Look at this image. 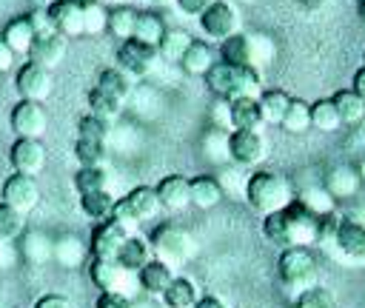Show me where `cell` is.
I'll return each instance as SVG.
<instances>
[{"mask_svg": "<svg viewBox=\"0 0 365 308\" xmlns=\"http://www.w3.org/2000/svg\"><path fill=\"white\" fill-rule=\"evenodd\" d=\"M262 111L257 97H234L228 100V125L231 131H259L262 125Z\"/></svg>", "mask_w": 365, "mask_h": 308, "instance_id": "21", "label": "cell"}, {"mask_svg": "<svg viewBox=\"0 0 365 308\" xmlns=\"http://www.w3.org/2000/svg\"><path fill=\"white\" fill-rule=\"evenodd\" d=\"M51 68L40 66V63H23L17 68V77H14V88L20 94V100H34V103H43L48 94H51Z\"/></svg>", "mask_w": 365, "mask_h": 308, "instance_id": "11", "label": "cell"}, {"mask_svg": "<svg viewBox=\"0 0 365 308\" xmlns=\"http://www.w3.org/2000/svg\"><path fill=\"white\" fill-rule=\"evenodd\" d=\"M26 17H29V23H31L34 34H40V31H48V29H51V20H48L46 9H34V11H31V14H26Z\"/></svg>", "mask_w": 365, "mask_h": 308, "instance_id": "50", "label": "cell"}, {"mask_svg": "<svg viewBox=\"0 0 365 308\" xmlns=\"http://www.w3.org/2000/svg\"><path fill=\"white\" fill-rule=\"evenodd\" d=\"M157 191V200H160V208L177 214V211H185L191 205V185H188V177L182 174H165L160 177V183L154 185Z\"/></svg>", "mask_w": 365, "mask_h": 308, "instance_id": "18", "label": "cell"}, {"mask_svg": "<svg viewBox=\"0 0 365 308\" xmlns=\"http://www.w3.org/2000/svg\"><path fill=\"white\" fill-rule=\"evenodd\" d=\"M351 88H354L356 94H362V97H365V63H362V66H359V68L354 71V80H351Z\"/></svg>", "mask_w": 365, "mask_h": 308, "instance_id": "54", "label": "cell"}, {"mask_svg": "<svg viewBox=\"0 0 365 308\" xmlns=\"http://www.w3.org/2000/svg\"><path fill=\"white\" fill-rule=\"evenodd\" d=\"M157 211H160L157 191H154L151 185H137V188H131L125 197H120V200L114 202V214H111V217H114L120 225H125V228L131 231L134 225L154 220Z\"/></svg>", "mask_w": 365, "mask_h": 308, "instance_id": "7", "label": "cell"}, {"mask_svg": "<svg viewBox=\"0 0 365 308\" xmlns=\"http://www.w3.org/2000/svg\"><path fill=\"white\" fill-rule=\"evenodd\" d=\"M148 245H151V254L157 260H163L165 265H171V268L185 265L194 257V248H197L194 245V237L182 225H174V222L157 225L148 234Z\"/></svg>", "mask_w": 365, "mask_h": 308, "instance_id": "5", "label": "cell"}, {"mask_svg": "<svg viewBox=\"0 0 365 308\" xmlns=\"http://www.w3.org/2000/svg\"><path fill=\"white\" fill-rule=\"evenodd\" d=\"M74 160L80 165H103L106 163V143L103 140L77 137V143H74Z\"/></svg>", "mask_w": 365, "mask_h": 308, "instance_id": "42", "label": "cell"}, {"mask_svg": "<svg viewBox=\"0 0 365 308\" xmlns=\"http://www.w3.org/2000/svg\"><path fill=\"white\" fill-rule=\"evenodd\" d=\"M0 200L9 202L11 208H17L20 214H29L37 202H40V188H37V180L29 177V174H9L3 188H0Z\"/></svg>", "mask_w": 365, "mask_h": 308, "instance_id": "14", "label": "cell"}, {"mask_svg": "<svg viewBox=\"0 0 365 308\" xmlns=\"http://www.w3.org/2000/svg\"><path fill=\"white\" fill-rule=\"evenodd\" d=\"M94 308H134V302L128 299V294H117V291H100Z\"/></svg>", "mask_w": 365, "mask_h": 308, "instance_id": "48", "label": "cell"}, {"mask_svg": "<svg viewBox=\"0 0 365 308\" xmlns=\"http://www.w3.org/2000/svg\"><path fill=\"white\" fill-rule=\"evenodd\" d=\"M23 254H26L29 262L40 265V262H46L48 257H54V242H51L43 231H31V234L26 237V242H23Z\"/></svg>", "mask_w": 365, "mask_h": 308, "instance_id": "41", "label": "cell"}, {"mask_svg": "<svg viewBox=\"0 0 365 308\" xmlns=\"http://www.w3.org/2000/svg\"><path fill=\"white\" fill-rule=\"evenodd\" d=\"M108 188V171L103 165H80L74 174V191L77 194H91V191H106Z\"/></svg>", "mask_w": 365, "mask_h": 308, "instance_id": "35", "label": "cell"}, {"mask_svg": "<svg viewBox=\"0 0 365 308\" xmlns=\"http://www.w3.org/2000/svg\"><path fill=\"white\" fill-rule=\"evenodd\" d=\"M0 40H3L14 54H26V57H29V48H31V43H34V29H31L29 17H14V20H9Z\"/></svg>", "mask_w": 365, "mask_h": 308, "instance_id": "28", "label": "cell"}, {"mask_svg": "<svg viewBox=\"0 0 365 308\" xmlns=\"http://www.w3.org/2000/svg\"><path fill=\"white\" fill-rule=\"evenodd\" d=\"M114 197H111V191L106 188V191H91V194H80V211L91 220V222H103V220H108L111 214H114Z\"/></svg>", "mask_w": 365, "mask_h": 308, "instance_id": "31", "label": "cell"}, {"mask_svg": "<svg viewBox=\"0 0 365 308\" xmlns=\"http://www.w3.org/2000/svg\"><path fill=\"white\" fill-rule=\"evenodd\" d=\"M194 308H225V302L214 294H200V299L194 302Z\"/></svg>", "mask_w": 365, "mask_h": 308, "instance_id": "53", "label": "cell"}, {"mask_svg": "<svg viewBox=\"0 0 365 308\" xmlns=\"http://www.w3.org/2000/svg\"><path fill=\"white\" fill-rule=\"evenodd\" d=\"M342 260L354 262V265H365V222L351 220V217H339L334 242H331Z\"/></svg>", "mask_w": 365, "mask_h": 308, "instance_id": "12", "label": "cell"}, {"mask_svg": "<svg viewBox=\"0 0 365 308\" xmlns=\"http://www.w3.org/2000/svg\"><path fill=\"white\" fill-rule=\"evenodd\" d=\"M188 185H191V205L208 211V208H217L222 202V185L217 177L197 174V177H188Z\"/></svg>", "mask_w": 365, "mask_h": 308, "instance_id": "23", "label": "cell"}, {"mask_svg": "<svg viewBox=\"0 0 365 308\" xmlns=\"http://www.w3.org/2000/svg\"><path fill=\"white\" fill-rule=\"evenodd\" d=\"M9 160H11V168L17 174H29V177H37L46 165V145L37 140V137H17L11 143V151H9Z\"/></svg>", "mask_w": 365, "mask_h": 308, "instance_id": "16", "label": "cell"}, {"mask_svg": "<svg viewBox=\"0 0 365 308\" xmlns=\"http://www.w3.org/2000/svg\"><path fill=\"white\" fill-rule=\"evenodd\" d=\"M86 103H88L91 114H97V117H103V120H114V117L123 111V100H117L114 94L103 91V88H97V86H94V88H88Z\"/></svg>", "mask_w": 365, "mask_h": 308, "instance_id": "38", "label": "cell"}, {"mask_svg": "<svg viewBox=\"0 0 365 308\" xmlns=\"http://www.w3.org/2000/svg\"><path fill=\"white\" fill-rule=\"evenodd\" d=\"M362 63H365V54H362Z\"/></svg>", "mask_w": 365, "mask_h": 308, "instance_id": "60", "label": "cell"}, {"mask_svg": "<svg viewBox=\"0 0 365 308\" xmlns=\"http://www.w3.org/2000/svg\"><path fill=\"white\" fill-rule=\"evenodd\" d=\"M14 57H17V54H14V51L0 40V74H3V71H9V68L14 66Z\"/></svg>", "mask_w": 365, "mask_h": 308, "instance_id": "52", "label": "cell"}, {"mask_svg": "<svg viewBox=\"0 0 365 308\" xmlns=\"http://www.w3.org/2000/svg\"><path fill=\"white\" fill-rule=\"evenodd\" d=\"M117 3H125V0H117Z\"/></svg>", "mask_w": 365, "mask_h": 308, "instance_id": "61", "label": "cell"}, {"mask_svg": "<svg viewBox=\"0 0 365 308\" xmlns=\"http://www.w3.org/2000/svg\"><path fill=\"white\" fill-rule=\"evenodd\" d=\"M271 57V43L259 34H231L228 40H222L217 46V60L228 63V66H257L265 63Z\"/></svg>", "mask_w": 365, "mask_h": 308, "instance_id": "6", "label": "cell"}, {"mask_svg": "<svg viewBox=\"0 0 365 308\" xmlns=\"http://www.w3.org/2000/svg\"><path fill=\"white\" fill-rule=\"evenodd\" d=\"M9 123H11V131L17 137H43L46 134V125H48V114L43 108V103H34V100H20L11 106V114H9Z\"/></svg>", "mask_w": 365, "mask_h": 308, "instance_id": "13", "label": "cell"}, {"mask_svg": "<svg viewBox=\"0 0 365 308\" xmlns=\"http://www.w3.org/2000/svg\"><path fill=\"white\" fill-rule=\"evenodd\" d=\"M157 63H160L157 46L140 43V40H134V37H131V40H120V46H117V66H120L125 74H131L134 80L151 74V71L157 68Z\"/></svg>", "mask_w": 365, "mask_h": 308, "instance_id": "9", "label": "cell"}, {"mask_svg": "<svg viewBox=\"0 0 365 308\" xmlns=\"http://www.w3.org/2000/svg\"><path fill=\"white\" fill-rule=\"evenodd\" d=\"M151 257H154V254H151L148 240H143V237L131 234V237L123 242V248H120V254H117V262H120L128 274H137V271H140Z\"/></svg>", "mask_w": 365, "mask_h": 308, "instance_id": "27", "label": "cell"}, {"mask_svg": "<svg viewBox=\"0 0 365 308\" xmlns=\"http://www.w3.org/2000/svg\"><path fill=\"white\" fill-rule=\"evenodd\" d=\"M214 63H217V51H214L208 43H202V40H194V43L185 48V54L180 57L182 71L191 74V77H205V71H208Z\"/></svg>", "mask_w": 365, "mask_h": 308, "instance_id": "24", "label": "cell"}, {"mask_svg": "<svg viewBox=\"0 0 365 308\" xmlns=\"http://www.w3.org/2000/svg\"><path fill=\"white\" fill-rule=\"evenodd\" d=\"M202 80L211 88V94H217L225 103L234 97H257L262 91V74L257 66H228L217 60Z\"/></svg>", "mask_w": 365, "mask_h": 308, "instance_id": "2", "label": "cell"}, {"mask_svg": "<svg viewBox=\"0 0 365 308\" xmlns=\"http://www.w3.org/2000/svg\"><path fill=\"white\" fill-rule=\"evenodd\" d=\"M242 3H257V0H242Z\"/></svg>", "mask_w": 365, "mask_h": 308, "instance_id": "59", "label": "cell"}, {"mask_svg": "<svg viewBox=\"0 0 365 308\" xmlns=\"http://www.w3.org/2000/svg\"><path fill=\"white\" fill-rule=\"evenodd\" d=\"M311 211H317V214H325V211H334V197H331V191L328 188H305L302 194H297Z\"/></svg>", "mask_w": 365, "mask_h": 308, "instance_id": "46", "label": "cell"}, {"mask_svg": "<svg viewBox=\"0 0 365 308\" xmlns=\"http://www.w3.org/2000/svg\"><path fill=\"white\" fill-rule=\"evenodd\" d=\"M106 23H108V11H106L100 3L83 9V29H86V34H100V31H106Z\"/></svg>", "mask_w": 365, "mask_h": 308, "instance_id": "47", "label": "cell"}, {"mask_svg": "<svg viewBox=\"0 0 365 308\" xmlns=\"http://www.w3.org/2000/svg\"><path fill=\"white\" fill-rule=\"evenodd\" d=\"M342 123H339V114H336V106L331 97H319L311 103V128H319V131H336Z\"/></svg>", "mask_w": 365, "mask_h": 308, "instance_id": "39", "label": "cell"}, {"mask_svg": "<svg viewBox=\"0 0 365 308\" xmlns=\"http://www.w3.org/2000/svg\"><path fill=\"white\" fill-rule=\"evenodd\" d=\"M362 180H359V174L354 171V168H348V165H342V168H334L331 174H328V191H331V197L336 200V197H351L354 191H356V185H359Z\"/></svg>", "mask_w": 365, "mask_h": 308, "instance_id": "40", "label": "cell"}, {"mask_svg": "<svg viewBox=\"0 0 365 308\" xmlns=\"http://www.w3.org/2000/svg\"><path fill=\"white\" fill-rule=\"evenodd\" d=\"M97 88H103V91H108V94H114L117 100L125 103V100L131 97L134 77L125 74L120 66H108V68H103V71L97 74Z\"/></svg>", "mask_w": 365, "mask_h": 308, "instance_id": "29", "label": "cell"}, {"mask_svg": "<svg viewBox=\"0 0 365 308\" xmlns=\"http://www.w3.org/2000/svg\"><path fill=\"white\" fill-rule=\"evenodd\" d=\"M46 14L51 20V29L60 31L63 37H77V34H86L83 29V9L71 0H51L46 6Z\"/></svg>", "mask_w": 365, "mask_h": 308, "instance_id": "20", "label": "cell"}, {"mask_svg": "<svg viewBox=\"0 0 365 308\" xmlns=\"http://www.w3.org/2000/svg\"><path fill=\"white\" fill-rule=\"evenodd\" d=\"M77 137H86V140H103L106 143V137H108V120H103V117H97V114H86V117H80V123H77Z\"/></svg>", "mask_w": 365, "mask_h": 308, "instance_id": "45", "label": "cell"}, {"mask_svg": "<svg viewBox=\"0 0 365 308\" xmlns=\"http://www.w3.org/2000/svg\"><path fill=\"white\" fill-rule=\"evenodd\" d=\"M197 23H200V31H202L208 40H217V43H222V40H228L231 34L240 31V14H237L234 3H228V0H214V3L197 17Z\"/></svg>", "mask_w": 365, "mask_h": 308, "instance_id": "8", "label": "cell"}, {"mask_svg": "<svg viewBox=\"0 0 365 308\" xmlns=\"http://www.w3.org/2000/svg\"><path fill=\"white\" fill-rule=\"evenodd\" d=\"M23 217L17 208H11L9 202L0 200V242H11L14 237H20L23 231Z\"/></svg>", "mask_w": 365, "mask_h": 308, "instance_id": "43", "label": "cell"}, {"mask_svg": "<svg viewBox=\"0 0 365 308\" xmlns=\"http://www.w3.org/2000/svg\"><path fill=\"white\" fill-rule=\"evenodd\" d=\"M317 271H319V262H317L314 251L305 245L282 248L277 257V277H279L282 288L291 294H302L311 285H317Z\"/></svg>", "mask_w": 365, "mask_h": 308, "instance_id": "4", "label": "cell"}, {"mask_svg": "<svg viewBox=\"0 0 365 308\" xmlns=\"http://www.w3.org/2000/svg\"><path fill=\"white\" fill-rule=\"evenodd\" d=\"M319 217L299 197H294L285 208L262 217V237L279 248L291 245H317L319 242Z\"/></svg>", "mask_w": 365, "mask_h": 308, "instance_id": "1", "label": "cell"}, {"mask_svg": "<svg viewBox=\"0 0 365 308\" xmlns=\"http://www.w3.org/2000/svg\"><path fill=\"white\" fill-rule=\"evenodd\" d=\"M66 48H68V37H63L54 29H48V31L34 34V43L29 48V60L31 63H40L46 68H54L66 57Z\"/></svg>", "mask_w": 365, "mask_h": 308, "instance_id": "19", "label": "cell"}, {"mask_svg": "<svg viewBox=\"0 0 365 308\" xmlns=\"http://www.w3.org/2000/svg\"><path fill=\"white\" fill-rule=\"evenodd\" d=\"M128 237H131V231L125 225H120L114 217H108L94 225L91 240H88V254L100 257V260H117V254Z\"/></svg>", "mask_w": 365, "mask_h": 308, "instance_id": "10", "label": "cell"}, {"mask_svg": "<svg viewBox=\"0 0 365 308\" xmlns=\"http://www.w3.org/2000/svg\"><path fill=\"white\" fill-rule=\"evenodd\" d=\"M331 100L336 106V114H339L342 125H356L365 117V97L356 94L354 88H339V91L331 94Z\"/></svg>", "mask_w": 365, "mask_h": 308, "instance_id": "26", "label": "cell"}, {"mask_svg": "<svg viewBox=\"0 0 365 308\" xmlns=\"http://www.w3.org/2000/svg\"><path fill=\"white\" fill-rule=\"evenodd\" d=\"M294 308H334V297H331L328 288H322V285H311L308 291L297 294Z\"/></svg>", "mask_w": 365, "mask_h": 308, "instance_id": "44", "label": "cell"}, {"mask_svg": "<svg viewBox=\"0 0 365 308\" xmlns=\"http://www.w3.org/2000/svg\"><path fill=\"white\" fill-rule=\"evenodd\" d=\"M148 3H157V6H165V3H174V0H148Z\"/></svg>", "mask_w": 365, "mask_h": 308, "instance_id": "58", "label": "cell"}, {"mask_svg": "<svg viewBox=\"0 0 365 308\" xmlns=\"http://www.w3.org/2000/svg\"><path fill=\"white\" fill-rule=\"evenodd\" d=\"M288 134H302L311 128V103L299 100V97H291L288 108H285V117L279 123Z\"/></svg>", "mask_w": 365, "mask_h": 308, "instance_id": "34", "label": "cell"}, {"mask_svg": "<svg viewBox=\"0 0 365 308\" xmlns=\"http://www.w3.org/2000/svg\"><path fill=\"white\" fill-rule=\"evenodd\" d=\"M34 308H71V302H68L63 294H43V297L34 302Z\"/></svg>", "mask_w": 365, "mask_h": 308, "instance_id": "51", "label": "cell"}, {"mask_svg": "<svg viewBox=\"0 0 365 308\" xmlns=\"http://www.w3.org/2000/svg\"><path fill=\"white\" fill-rule=\"evenodd\" d=\"M191 34L182 31V29H165L163 40L157 43V51H160V60L165 63H180V57L185 54V48L191 46Z\"/></svg>", "mask_w": 365, "mask_h": 308, "instance_id": "32", "label": "cell"}, {"mask_svg": "<svg viewBox=\"0 0 365 308\" xmlns=\"http://www.w3.org/2000/svg\"><path fill=\"white\" fill-rule=\"evenodd\" d=\"M134 23H137V9H131V6H117V9L108 11L106 31L114 34L117 40H131V34H134Z\"/></svg>", "mask_w": 365, "mask_h": 308, "instance_id": "36", "label": "cell"}, {"mask_svg": "<svg viewBox=\"0 0 365 308\" xmlns=\"http://www.w3.org/2000/svg\"><path fill=\"white\" fill-rule=\"evenodd\" d=\"M165 34V26H163V17H157L154 11H137V23H134V40L140 43H148V46H157Z\"/></svg>", "mask_w": 365, "mask_h": 308, "instance_id": "33", "label": "cell"}, {"mask_svg": "<svg viewBox=\"0 0 365 308\" xmlns=\"http://www.w3.org/2000/svg\"><path fill=\"white\" fill-rule=\"evenodd\" d=\"M163 305L165 308H194V302L200 299V288L194 285V279L182 277V274H174L171 285L163 291Z\"/></svg>", "mask_w": 365, "mask_h": 308, "instance_id": "25", "label": "cell"}, {"mask_svg": "<svg viewBox=\"0 0 365 308\" xmlns=\"http://www.w3.org/2000/svg\"><path fill=\"white\" fill-rule=\"evenodd\" d=\"M291 200H294V188L282 174L259 168V171H251V177H245V202L259 217L285 208Z\"/></svg>", "mask_w": 365, "mask_h": 308, "instance_id": "3", "label": "cell"}, {"mask_svg": "<svg viewBox=\"0 0 365 308\" xmlns=\"http://www.w3.org/2000/svg\"><path fill=\"white\" fill-rule=\"evenodd\" d=\"M228 157L242 168L259 165L265 160V137L259 131H231L228 134Z\"/></svg>", "mask_w": 365, "mask_h": 308, "instance_id": "15", "label": "cell"}, {"mask_svg": "<svg viewBox=\"0 0 365 308\" xmlns=\"http://www.w3.org/2000/svg\"><path fill=\"white\" fill-rule=\"evenodd\" d=\"M88 277H91V282H94L100 291L125 294V288L131 285V277H137V274H128L117 260L91 257V262H88Z\"/></svg>", "mask_w": 365, "mask_h": 308, "instance_id": "17", "label": "cell"}, {"mask_svg": "<svg viewBox=\"0 0 365 308\" xmlns=\"http://www.w3.org/2000/svg\"><path fill=\"white\" fill-rule=\"evenodd\" d=\"M257 103H259V111H262V120L268 125H279L282 117H285V108L291 103V97L282 91V88H262L257 94Z\"/></svg>", "mask_w": 365, "mask_h": 308, "instance_id": "30", "label": "cell"}, {"mask_svg": "<svg viewBox=\"0 0 365 308\" xmlns=\"http://www.w3.org/2000/svg\"><path fill=\"white\" fill-rule=\"evenodd\" d=\"M359 17H362V23H365V0H359Z\"/></svg>", "mask_w": 365, "mask_h": 308, "instance_id": "57", "label": "cell"}, {"mask_svg": "<svg viewBox=\"0 0 365 308\" xmlns=\"http://www.w3.org/2000/svg\"><path fill=\"white\" fill-rule=\"evenodd\" d=\"M171 279H174V268L165 265V262L157 260V257H151V260L137 271V285H140L145 294H151V297H163V291L171 285Z\"/></svg>", "mask_w": 365, "mask_h": 308, "instance_id": "22", "label": "cell"}, {"mask_svg": "<svg viewBox=\"0 0 365 308\" xmlns=\"http://www.w3.org/2000/svg\"><path fill=\"white\" fill-rule=\"evenodd\" d=\"M356 174H359V180H362V183H365V157H362V160H359V165H356Z\"/></svg>", "mask_w": 365, "mask_h": 308, "instance_id": "56", "label": "cell"}, {"mask_svg": "<svg viewBox=\"0 0 365 308\" xmlns=\"http://www.w3.org/2000/svg\"><path fill=\"white\" fill-rule=\"evenodd\" d=\"M86 251H88V245H83L80 237H74V234H66V237L54 240V260L60 265H66V268L80 265L83 257H86Z\"/></svg>", "mask_w": 365, "mask_h": 308, "instance_id": "37", "label": "cell"}, {"mask_svg": "<svg viewBox=\"0 0 365 308\" xmlns=\"http://www.w3.org/2000/svg\"><path fill=\"white\" fill-rule=\"evenodd\" d=\"M211 3H214V0H174V6H177L182 14H188V17H200Z\"/></svg>", "mask_w": 365, "mask_h": 308, "instance_id": "49", "label": "cell"}, {"mask_svg": "<svg viewBox=\"0 0 365 308\" xmlns=\"http://www.w3.org/2000/svg\"><path fill=\"white\" fill-rule=\"evenodd\" d=\"M71 3H77L80 9H88V6H97L100 0H71Z\"/></svg>", "mask_w": 365, "mask_h": 308, "instance_id": "55", "label": "cell"}]
</instances>
